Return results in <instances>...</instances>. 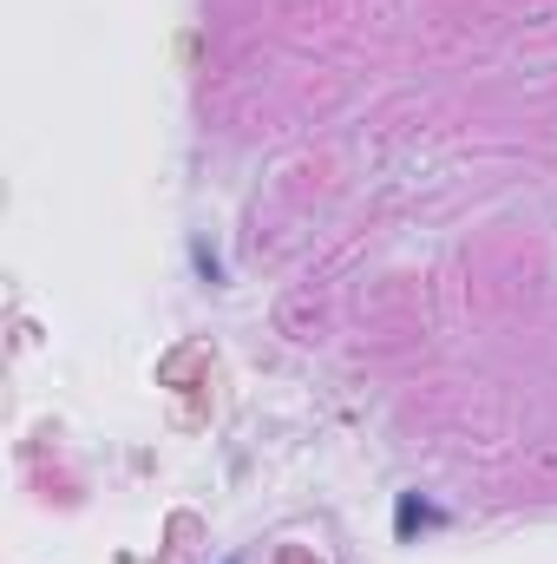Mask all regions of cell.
Segmentation results:
<instances>
[{
  "label": "cell",
  "instance_id": "6da1fadb",
  "mask_svg": "<svg viewBox=\"0 0 557 564\" xmlns=\"http://www.w3.org/2000/svg\"><path fill=\"white\" fill-rule=\"evenodd\" d=\"M414 525H439V512L419 506V499H401V532H414Z\"/></svg>",
  "mask_w": 557,
  "mask_h": 564
}]
</instances>
